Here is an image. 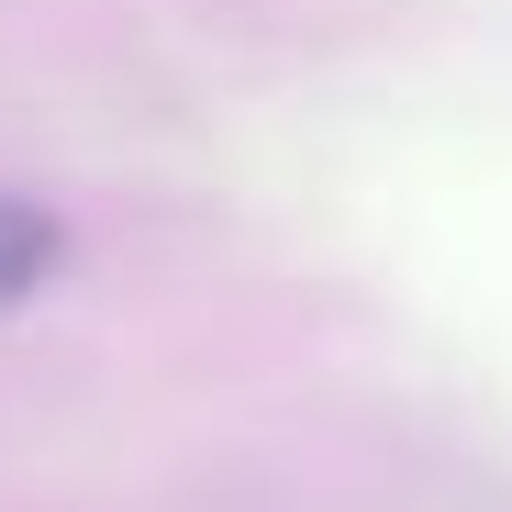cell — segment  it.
<instances>
[{"instance_id":"obj_1","label":"cell","mask_w":512,"mask_h":512,"mask_svg":"<svg viewBox=\"0 0 512 512\" xmlns=\"http://www.w3.org/2000/svg\"><path fill=\"white\" fill-rule=\"evenodd\" d=\"M56 268H67V223H56L45 201H23V190H0V312L45 301Z\"/></svg>"}]
</instances>
